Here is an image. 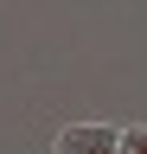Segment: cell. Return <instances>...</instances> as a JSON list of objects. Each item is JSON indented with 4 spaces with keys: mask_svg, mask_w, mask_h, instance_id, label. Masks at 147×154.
<instances>
[{
    "mask_svg": "<svg viewBox=\"0 0 147 154\" xmlns=\"http://www.w3.org/2000/svg\"><path fill=\"white\" fill-rule=\"evenodd\" d=\"M115 154H147V128H115Z\"/></svg>",
    "mask_w": 147,
    "mask_h": 154,
    "instance_id": "obj_2",
    "label": "cell"
},
{
    "mask_svg": "<svg viewBox=\"0 0 147 154\" xmlns=\"http://www.w3.org/2000/svg\"><path fill=\"white\" fill-rule=\"evenodd\" d=\"M51 154H115V128L109 122H64Z\"/></svg>",
    "mask_w": 147,
    "mask_h": 154,
    "instance_id": "obj_1",
    "label": "cell"
}]
</instances>
